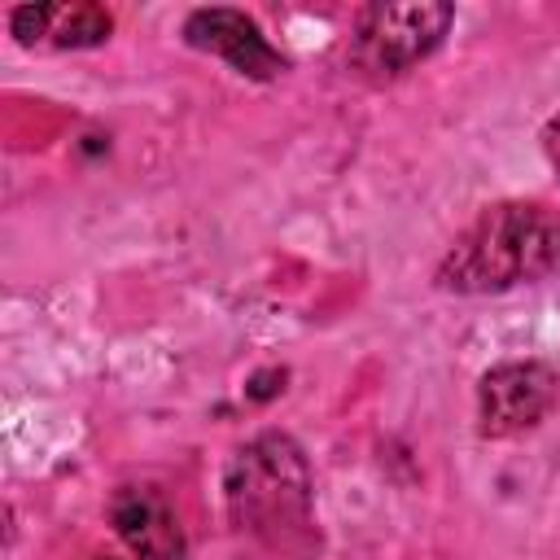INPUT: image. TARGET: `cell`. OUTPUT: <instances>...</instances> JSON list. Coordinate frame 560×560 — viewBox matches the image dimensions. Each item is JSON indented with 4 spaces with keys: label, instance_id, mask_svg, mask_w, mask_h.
<instances>
[{
    "label": "cell",
    "instance_id": "obj_3",
    "mask_svg": "<svg viewBox=\"0 0 560 560\" xmlns=\"http://www.w3.org/2000/svg\"><path fill=\"white\" fill-rule=\"evenodd\" d=\"M455 9L442 0H411V4H368L359 13L350 61L368 79H398L416 61H424L442 35L451 31Z\"/></svg>",
    "mask_w": 560,
    "mask_h": 560
},
{
    "label": "cell",
    "instance_id": "obj_4",
    "mask_svg": "<svg viewBox=\"0 0 560 560\" xmlns=\"http://www.w3.org/2000/svg\"><path fill=\"white\" fill-rule=\"evenodd\" d=\"M556 402V372L538 359L499 363L477 385V429L481 438H516L534 429Z\"/></svg>",
    "mask_w": 560,
    "mask_h": 560
},
{
    "label": "cell",
    "instance_id": "obj_6",
    "mask_svg": "<svg viewBox=\"0 0 560 560\" xmlns=\"http://www.w3.org/2000/svg\"><path fill=\"white\" fill-rule=\"evenodd\" d=\"M109 521L140 560H184L188 551L171 499L153 486H122L109 503Z\"/></svg>",
    "mask_w": 560,
    "mask_h": 560
},
{
    "label": "cell",
    "instance_id": "obj_1",
    "mask_svg": "<svg viewBox=\"0 0 560 560\" xmlns=\"http://www.w3.org/2000/svg\"><path fill=\"white\" fill-rule=\"evenodd\" d=\"M560 262V214L542 201L486 206L438 267L451 293H503L542 280Z\"/></svg>",
    "mask_w": 560,
    "mask_h": 560
},
{
    "label": "cell",
    "instance_id": "obj_5",
    "mask_svg": "<svg viewBox=\"0 0 560 560\" xmlns=\"http://www.w3.org/2000/svg\"><path fill=\"white\" fill-rule=\"evenodd\" d=\"M184 39L201 52L223 57L232 70L249 79H276L284 70V57L267 44L262 26L241 9H192L184 18Z\"/></svg>",
    "mask_w": 560,
    "mask_h": 560
},
{
    "label": "cell",
    "instance_id": "obj_2",
    "mask_svg": "<svg viewBox=\"0 0 560 560\" xmlns=\"http://www.w3.org/2000/svg\"><path fill=\"white\" fill-rule=\"evenodd\" d=\"M228 516L236 529L267 547H293L311 538V468L293 438L262 433L245 442L223 477Z\"/></svg>",
    "mask_w": 560,
    "mask_h": 560
},
{
    "label": "cell",
    "instance_id": "obj_7",
    "mask_svg": "<svg viewBox=\"0 0 560 560\" xmlns=\"http://www.w3.org/2000/svg\"><path fill=\"white\" fill-rule=\"evenodd\" d=\"M9 31L22 48H96L109 39L114 18L92 0H61V4H18L9 13Z\"/></svg>",
    "mask_w": 560,
    "mask_h": 560
},
{
    "label": "cell",
    "instance_id": "obj_8",
    "mask_svg": "<svg viewBox=\"0 0 560 560\" xmlns=\"http://www.w3.org/2000/svg\"><path fill=\"white\" fill-rule=\"evenodd\" d=\"M542 140H547V153H551V162L560 166V118H556V122L542 131Z\"/></svg>",
    "mask_w": 560,
    "mask_h": 560
}]
</instances>
